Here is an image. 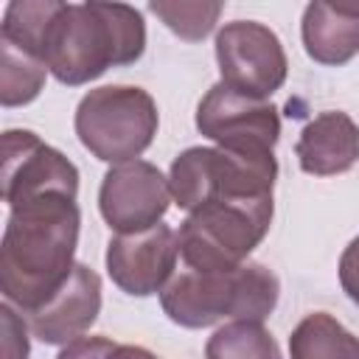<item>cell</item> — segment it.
I'll use <instances>...</instances> for the list:
<instances>
[{"label": "cell", "mask_w": 359, "mask_h": 359, "mask_svg": "<svg viewBox=\"0 0 359 359\" xmlns=\"http://www.w3.org/2000/svg\"><path fill=\"white\" fill-rule=\"evenodd\" d=\"M334 11L348 14V17H359V0H325Z\"/></svg>", "instance_id": "cell-22"}, {"label": "cell", "mask_w": 359, "mask_h": 359, "mask_svg": "<svg viewBox=\"0 0 359 359\" xmlns=\"http://www.w3.org/2000/svg\"><path fill=\"white\" fill-rule=\"evenodd\" d=\"M289 353L294 359H320V356L359 359V337H353L328 311H314L303 317L289 334Z\"/></svg>", "instance_id": "cell-15"}, {"label": "cell", "mask_w": 359, "mask_h": 359, "mask_svg": "<svg viewBox=\"0 0 359 359\" xmlns=\"http://www.w3.org/2000/svg\"><path fill=\"white\" fill-rule=\"evenodd\" d=\"M227 0H149L151 14L180 39L202 42L213 34Z\"/></svg>", "instance_id": "cell-19"}, {"label": "cell", "mask_w": 359, "mask_h": 359, "mask_svg": "<svg viewBox=\"0 0 359 359\" xmlns=\"http://www.w3.org/2000/svg\"><path fill=\"white\" fill-rule=\"evenodd\" d=\"M278 180L275 151L247 154L222 146H191L180 151L168 168L174 205L185 213L216 199H261L272 196Z\"/></svg>", "instance_id": "cell-5"}, {"label": "cell", "mask_w": 359, "mask_h": 359, "mask_svg": "<svg viewBox=\"0 0 359 359\" xmlns=\"http://www.w3.org/2000/svg\"><path fill=\"white\" fill-rule=\"evenodd\" d=\"M81 146L101 163H126L140 157L160 126L154 98L129 84H104L90 90L73 118Z\"/></svg>", "instance_id": "cell-6"}, {"label": "cell", "mask_w": 359, "mask_h": 359, "mask_svg": "<svg viewBox=\"0 0 359 359\" xmlns=\"http://www.w3.org/2000/svg\"><path fill=\"white\" fill-rule=\"evenodd\" d=\"M216 62L224 84L255 98H269L283 87L289 73L278 34L255 20H233L219 28Z\"/></svg>", "instance_id": "cell-8"}, {"label": "cell", "mask_w": 359, "mask_h": 359, "mask_svg": "<svg viewBox=\"0 0 359 359\" xmlns=\"http://www.w3.org/2000/svg\"><path fill=\"white\" fill-rule=\"evenodd\" d=\"M272 213V196L199 205L177 230L180 261L194 269H230L244 264L269 233Z\"/></svg>", "instance_id": "cell-4"}, {"label": "cell", "mask_w": 359, "mask_h": 359, "mask_svg": "<svg viewBox=\"0 0 359 359\" xmlns=\"http://www.w3.org/2000/svg\"><path fill=\"white\" fill-rule=\"evenodd\" d=\"M294 154L300 168L311 177L345 174L359 160V123L339 109L320 112L303 126Z\"/></svg>", "instance_id": "cell-13"}, {"label": "cell", "mask_w": 359, "mask_h": 359, "mask_svg": "<svg viewBox=\"0 0 359 359\" xmlns=\"http://www.w3.org/2000/svg\"><path fill=\"white\" fill-rule=\"evenodd\" d=\"M107 272L112 283L132 294L149 297L157 294L177 269L180 241L174 227L157 222L146 230L115 233L107 244Z\"/></svg>", "instance_id": "cell-11"}, {"label": "cell", "mask_w": 359, "mask_h": 359, "mask_svg": "<svg viewBox=\"0 0 359 359\" xmlns=\"http://www.w3.org/2000/svg\"><path fill=\"white\" fill-rule=\"evenodd\" d=\"M196 129L222 149L269 154L280 137V115L269 98H255L219 81L196 107Z\"/></svg>", "instance_id": "cell-7"}, {"label": "cell", "mask_w": 359, "mask_h": 359, "mask_svg": "<svg viewBox=\"0 0 359 359\" xmlns=\"http://www.w3.org/2000/svg\"><path fill=\"white\" fill-rule=\"evenodd\" d=\"M101 278L87 264H76L70 278L34 311L25 314L31 334L45 345H70L98 320Z\"/></svg>", "instance_id": "cell-12"}, {"label": "cell", "mask_w": 359, "mask_h": 359, "mask_svg": "<svg viewBox=\"0 0 359 359\" xmlns=\"http://www.w3.org/2000/svg\"><path fill=\"white\" fill-rule=\"evenodd\" d=\"M300 36L309 59L317 65H348L359 53V17L339 14L325 0H309L300 20Z\"/></svg>", "instance_id": "cell-14"}, {"label": "cell", "mask_w": 359, "mask_h": 359, "mask_svg": "<svg viewBox=\"0 0 359 359\" xmlns=\"http://www.w3.org/2000/svg\"><path fill=\"white\" fill-rule=\"evenodd\" d=\"M339 286L351 297V303L359 306V236L351 238V244L339 255Z\"/></svg>", "instance_id": "cell-21"}, {"label": "cell", "mask_w": 359, "mask_h": 359, "mask_svg": "<svg viewBox=\"0 0 359 359\" xmlns=\"http://www.w3.org/2000/svg\"><path fill=\"white\" fill-rule=\"evenodd\" d=\"M48 73L50 70L39 56L0 39V101L3 107L31 104L42 93Z\"/></svg>", "instance_id": "cell-17"}, {"label": "cell", "mask_w": 359, "mask_h": 359, "mask_svg": "<svg viewBox=\"0 0 359 359\" xmlns=\"http://www.w3.org/2000/svg\"><path fill=\"white\" fill-rule=\"evenodd\" d=\"M210 359H278L280 348L264 328V320H227L205 345Z\"/></svg>", "instance_id": "cell-18"}, {"label": "cell", "mask_w": 359, "mask_h": 359, "mask_svg": "<svg viewBox=\"0 0 359 359\" xmlns=\"http://www.w3.org/2000/svg\"><path fill=\"white\" fill-rule=\"evenodd\" d=\"M45 194L79 196V168L31 129L3 132V199L20 205Z\"/></svg>", "instance_id": "cell-10"}, {"label": "cell", "mask_w": 359, "mask_h": 359, "mask_svg": "<svg viewBox=\"0 0 359 359\" xmlns=\"http://www.w3.org/2000/svg\"><path fill=\"white\" fill-rule=\"evenodd\" d=\"M81 210L70 194H45L8 208L0 241V292L22 314L42 306L73 272Z\"/></svg>", "instance_id": "cell-1"}, {"label": "cell", "mask_w": 359, "mask_h": 359, "mask_svg": "<svg viewBox=\"0 0 359 359\" xmlns=\"http://www.w3.org/2000/svg\"><path fill=\"white\" fill-rule=\"evenodd\" d=\"M278 297V275L255 261L230 269H194L182 264L160 289L165 317L182 328H208L222 320H266Z\"/></svg>", "instance_id": "cell-3"}, {"label": "cell", "mask_w": 359, "mask_h": 359, "mask_svg": "<svg viewBox=\"0 0 359 359\" xmlns=\"http://www.w3.org/2000/svg\"><path fill=\"white\" fill-rule=\"evenodd\" d=\"M146 50L143 14L121 0H81L56 17L42 62L59 84L81 87L109 67L135 65Z\"/></svg>", "instance_id": "cell-2"}, {"label": "cell", "mask_w": 359, "mask_h": 359, "mask_svg": "<svg viewBox=\"0 0 359 359\" xmlns=\"http://www.w3.org/2000/svg\"><path fill=\"white\" fill-rule=\"evenodd\" d=\"M171 196V182L149 160L115 163L98 188V210L109 230L135 233L163 222Z\"/></svg>", "instance_id": "cell-9"}, {"label": "cell", "mask_w": 359, "mask_h": 359, "mask_svg": "<svg viewBox=\"0 0 359 359\" xmlns=\"http://www.w3.org/2000/svg\"><path fill=\"white\" fill-rule=\"evenodd\" d=\"M67 0H8L0 22V39L42 59L45 39Z\"/></svg>", "instance_id": "cell-16"}, {"label": "cell", "mask_w": 359, "mask_h": 359, "mask_svg": "<svg viewBox=\"0 0 359 359\" xmlns=\"http://www.w3.org/2000/svg\"><path fill=\"white\" fill-rule=\"evenodd\" d=\"M0 325H3V345H0L3 356H8V359H25L28 351H31V342H28L31 325H28L25 314L14 303L3 300V306H0Z\"/></svg>", "instance_id": "cell-20"}]
</instances>
